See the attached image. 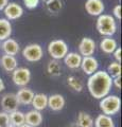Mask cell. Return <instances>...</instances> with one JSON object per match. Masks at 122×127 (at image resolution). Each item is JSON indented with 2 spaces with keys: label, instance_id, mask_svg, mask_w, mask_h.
<instances>
[{
  "label": "cell",
  "instance_id": "8fae6325",
  "mask_svg": "<svg viewBox=\"0 0 122 127\" xmlns=\"http://www.w3.org/2000/svg\"><path fill=\"white\" fill-rule=\"evenodd\" d=\"M81 68L83 70V72L87 75H91L94 72L98 71L99 68V64L98 61L93 56H86V57H82V62H81Z\"/></svg>",
  "mask_w": 122,
  "mask_h": 127
},
{
  "label": "cell",
  "instance_id": "52a82bcc",
  "mask_svg": "<svg viewBox=\"0 0 122 127\" xmlns=\"http://www.w3.org/2000/svg\"><path fill=\"white\" fill-rule=\"evenodd\" d=\"M0 104L4 112L6 113H11L15 110H18V106L19 103L16 98L15 93H5L4 95H2Z\"/></svg>",
  "mask_w": 122,
  "mask_h": 127
},
{
  "label": "cell",
  "instance_id": "ac0fdd59",
  "mask_svg": "<svg viewBox=\"0 0 122 127\" xmlns=\"http://www.w3.org/2000/svg\"><path fill=\"white\" fill-rule=\"evenodd\" d=\"M118 48L117 41L112 37H105L100 42V49L106 54H113L114 51Z\"/></svg>",
  "mask_w": 122,
  "mask_h": 127
},
{
  "label": "cell",
  "instance_id": "ba28073f",
  "mask_svg": "<svg viewBox=\"0 0 122 127\" xmlns=\"http://www.w3.org/2000/svg\"><path fill=\"white\" fill-rule=\"evenodd\" d=\"M94 51H96V42L93 39L89 37H84L79 43V54L82 57L92 56Z\"/></svg>",
  "mask_w": 122,
  "mask_h": 127
},
{
  "label": "cell",
  "instance_id": "9c48e42d",
  "mask_svg": "<svg viewBox=\"0 0 122 127\" xmlns=\"http://www.w3.org/2000/svg\"><path fill=\"white\" fill-rule=\"evenodd\" d=\"M4 15L7 20H15L20 18L23 14V9L16 2H10L4 7Z\"/></svg>",
  "mask_w": 122,
  "mask_h": 127
},
{
  "label": "cell",
  "instance_id": "4fadbf2b",
  "mask_svg": "<svg viewBox=\"0 0 122 127\" xmlns=\"http://www.w3.org/2000/svg\"><path fill=\"white\" fill-rule=\"evenodd\" d=\"M26 124L30 125L31 127H38L42 123V114L41 111L37 110H30L27 113H25Z\"/></svg>",
  "mask_w": 122,
  "mask_h": 127
},
{
  "label": "cell",
  "instance_id": "7a4b0ae2",
  "mask_svg": "<svg viewBox=\"0 0 122 127\" xmlns=\"http://www.w3.org/2000/svg\"><path fill=\"white\" fill-rule=\"evenodd\" d=\"M96 28L101 35L105 37H112L117 31V23L112 15L102 14L98 16Z\"/></svg>",
  "mask_w": 122,
  "mask_h": 127
},
{
  "label": "cell",
  "instance_id": "d6986e66",
  "mask_svg": "<svg viewBox=\"0 0 122 127\" xmlns=\"http://www.w3.org/2000/svg\"><path fill=\"white\" fill-rule=\"evenodd\" d=\"M2 68L4 69L6 72H13V71L17 68V59L15 56H11V55H2L1 59H0Z\"/></svg>",
  "mask_w": 122,
  "mask_h": 127
},
{
  "label": "cell",
  "instance_id": "83f0119b",
  "mask_svg": "<svg viewBox=\"0 0 122 127\" xmlns=\"http://www.w3.org/2000/svg\"><path fill=\"white\" fill-rule=\"evenodd\" d=\"M7 124H10V119H9V113L1 111L0 112V127H3Z\"/></svg>",
  "mask_w": 122,
  "mask_h": 127
},
{
  "label": "cell",
  "instance_id": "d4e9b609",
  "mask_svg": "<svg viewBox=\"0 0 122 127\" xmlns=\"http://www.w3.org/2000/svg\"><path fill=\"white\" fill-rule=\"evenodd\" d=\"M108 75L112 78L117 77V76H121V64L118 62H113L108 65L107 67V71Z\"/></svg>",
  "mask_w": 122,
  "mask_h": 127
},
{
  "label": "cell",
  "instance_id": "4316f807",
  "mask_svg": "<svg viewBox=\"0 0 122 127\" xmlns=\"http://www.w3.org/2000/svg\"><path fill=\"white\" fill-rule=\"evenodd\" d=\"M46 6L50 13H57L62 10V1L61 0H48L46 1Z\"/></svg>",
  "mask_w": 122,
  "mask_h": 127
},
{
  "label": "cell",
  "instance_id": "74e56055",
  "mask_svg": "<svg viewBox=\"0 0 122 127\" xmlns=\"http://www.w3.org/2000/svg\"><path fill=\"white\" fill-rule=\"evenodd\" d=\"M0 49H1V43H0Z\"/></svg>",
  "mask_w": 122,
  "mask_h": 127
},
{
  "label": "cell",
  "instance_id": "8d00e7d4",
  "mask_svg": "<svg viewBox=\"0 0 122 127\" xmlns=\"http://www.w3.org/2000/svg\"><path fill=\"white\" fill-rule=\"evenodd\" d=\"M3 127H14L13 125H11V124H7V125H5V126H3Z\"/></svg>",
  "mask_w": 122,
  "mask_h": 127
},
{
  "label": "cell",
  "instance_id": "e0dca14e",
  "mask_svg": "<svg viewBox=\"0 0 122 127\" xmlns=\"http://www.w3.org/2000/svg\"><path fill=\"white\" fill-rule=\"evenodd\" d=\"M31 105L34 107L35 110L41 111L48 107V95L45 93H36L34 94Z\"/></svg>",
  "mask_w": 122,
  "mask_h": 127
},
{
  "label": "cell",
  "instance_id": "9a60e30c",
  "mask_svg": "<svg viewBox=\"0 0 122 127\" xmlns=\"http://www.w3.org/2000/svg\"><path fill=\"white\" fill-rule=\"evenodd\" d=\"M1 48L5 55L15 56L19 52V43L13 38H7L1 43Z\"/></svg>",
  "mask_w": 122,
  "mask_h": 127
},
{
  "label": "cell",
  "instance_id": "e575fe53",
  "mask_svg": "<svg viewBox=\"0 0 122 127\" xmlns=\"http://www.w3.org/2000/svg\"><path fill=\"white\" fill-rule=\"evenodd\" d=\"M69 127H79V126L77 125V123H72V124H70Z\"/></svg>",
  "mask_w": 122,
  "mask_h": 127
},
{
  "label": "cell",
  "instance_id": "44dd1931",
  "mask_svg": "<svg viewBox=\"0 0 122 127\" xmlns=\"http://www.w3.org/2000/svg\"><path fill=\"white\" fill-rule=\"evenodd\" d=\"M77 125L79 127H93V119L85 111H80L77 117Z\"/></svg>",
  "mask_w": 122,
  "mask_h": 127
},
{
  "label": "cell",
  "instance_id": "836d02e7",
  "mask_svg": "<svg viewBox=\"0 0 122 127\" xmlns=\"http://www.w3.org/2000/svg\"><path fill=\"white\" fill-rule=\"evenodd\" d=\"M4 88H5V85H4V83H3L2 78L0 77V92H1V91H3V90H4Z\"/></svg>",
  "mask_w": 122,
  "mask_h": 127
},
{
  "label": "cell",
  "instance_id": "6da1fadb",
  "mask_svg": "<svg viewBox=\"0 0 122 127\" xmlns=\"http://www.w3.org/2000/svg\"><path fill=\"white\" fill-rule=\"evenodd\" d=\"M113 87V78L109 76L106 71L100 70L89 75L87 81V88L91 96L101 100L104 96L109 94Z\"/></svg>",
  "mask_w": 122,
  "mask_h": 127
},
{
  "label": "cell",
  "instance_id": "f546056e",
  "mask_svg": "<svg viewBox=\"0 0 122 127\" xmlns=\"http://www.w3.org/2000/svg\"><path fill=\"white\" fill-rule=\"evenodd\" d=\"M113 14L117 19H121V4H117L113 10ZM114 17V18H115Z\"/></svg>",
  "mask_w": 122,
  "mask_h": 127
},
{
  "label": "cell",
  "instance_id": "cb8c5ba5",
  "mask_svg": "<svg viewBox=\"0 0 122 127\" xmlns=\"http://www.w3.org/2000/svg\"><path fill=\"white\" fill-rule=\"evenodd\" d=\"M47 72H48L49 75L53 77H57L61 75V66L60 64H58L57 61H54L52 59L51 62L48 63V65H47Z\"/></svg>",
  "mask_w": 122,
  "mask_h": 127
},
{
  "label": "cell",
  "instance_id": "ffe728a7",
  "mask_svg": "<svg viewBox=\"0 0 122 127\" xmlns=\"http://www.w3.org/2000/svg\"><path fill=\"white\" fill-rule=\"evenodd\" d=\"M12 34V25L6 18H0V41L10 38Z\"/></svg>",
  "mask_w": 122,
  "mask_h": 127
},
{
  "label": "cell",
  "instance_id": "7402d4cb",
  "mask_svg": "<svg viewBox=\"0 0 122 127\" xmlns=\"http://www.w3.org/2000/svg\"><path fill=\"white\" fill-rule=\"evenodd\" d=\"M93 126L94 127H115V122L113 118L106 114H99L96 120H93Z\"/></svg>",
  "mask_w": 122,
  "mask_h": 127
},
{
  "label": "cell",
  "instance_id": "f35d334b",
  "mask_svg": "<svg viewBox=\"0 0 122 127\" xmlns=\"http://www.w3.org/2000/svg\"><path fill=\"white\" fill-rule=\"evenodd\" d=\"M44 1H48V0H44Z\"/></svg>",
  "mask_w": 122,
  "mask_h": 127
},
{
  "label": "cell",
  "instance_id": "8992f818",
  "mask_svg": "<svg viewBox=\"0 0 122 127\" xmlns=\"http://www.w3.org/2000/svg\"><path fill=\"white\" fill-rule=\"evenodd\" d=\"M12 81L16 86H27L31 81V71L26 67H17L12 72Z\"/></svg>",
  "mask_w": 122,
  "mask_h": 127
},
{
  "label": "cell",
  "instance_id": "d6a6232c",
  "mask_svg": "<svg viewBox=\"0 0 122 127\" xmlns=\"http://www.w3.org/2000/svg\"><path fill=\"white\" fill-rule=\"evenodd\" d=\"M9 3V0H0V11L4 10V7L7 5Z\"/></svg>",
  "mask_w": 122,
  "mask_h": 127
},
{
  "label": "cell",
  "instance_id": "4dcf8cb0",
  "mask_svg": "<svg viewBox=\"0 0 122 127\" xmlns=\"http://www.w3.org/2000/svg\"><path fill=\"white\" fill-rule=\"evenodd\" d=\"M121 52H122V50H121V48H117V49L114 51V57H115V59L118 62V63H121Z\"/></svg>",
  "mask_w": 122,
  "mask_h": 127
},
{
  "label": "cell",
  "instance_id": "3957f363",
  "mask_svg": "<svg viewBox=\"0 0 122 127\" xmlns=\"http://www.w3.org/2000/svg\"><path fill=\"white\" fill-rule=\"evenodd\" d=\"M100 109L103 114L106 116H115L120 111L121 108V100L117 95H106L100 100Z\"/></svg>",
  "mask_w": 122,
  "mask_h": 127
},
{
  "label": "cell",
  "instance_id": "f1b7e54d",
  "mask_svg": "<svg viewBox=\"0 0 122 127\" xmlns=\"http://www.w3.org/2000/svg\"><path fill=\"white\" fill-rule=\"evenodd\" d=\"M23 4L26 5L27 9L33 10L39 4V0H23Z\"/></svg>",
  "mask_w": 122,
  "mask_h": 127
},
{
  "label": "cell",
  "instance_id": "1f68e13d",
  "mask_svg": "<svg viewBox=\"0 0 122 127\" xmlns=\"http://www.w3.org/2000/svg\"><path fill=\"white\" fill-rule=\"evenodd\" d=\"M113 85L117 89H121V76H117L113 78Z\"/></svg>",
  "mask_w": 122,
  "mask_h": 127
},
{
  "label": "cell",
  "instance_id": "30bf717a",
  "mask_svg": "<svg viewBox=\"0 0 122 127\" xmlns=\"http://www.w3.org/2000/svg\"><path fill=\"white\" fill-rule=\"evenodd\" d=\"M104 3L102 0H86L85 10L91 16H100L104 12Z\"/></svg>",
  "mask_w": 122,
  "mask_h": 127
},
{
  "label": "cell",
  "instance_id": "603a6c76",
  "mask_svg": "<svg viewBox=\"0 0 122 127\" xmlns=\"http://www.w3.org/2000/svg\"><path fill=\"white\" fill-rule=\"evenodd\" d=\"M9 119H10V124L13 125L14 127H19L26 123L25 113L20 110H15L13 112L9 113Z\"/></svg>",
  "mask_w": 122,
  "mask_h": 127
},
{
  "label": "cell",
  "instance_id": "5bb4252c",
  "mask_svg": "<svg viewBox=\"0 0 122 127\" xmlns=\"http://www.w3.org/2000/svg\"><path fill=\"white\" fill-rule=\"evenodd\" d=\"M66 101L61 94H52L48 96V107L53 111H60L65 107Z\"/></svg>",
  "mask_w": 122,
  "mask_h": 127
},
{
  "label": "cell",
  "instance_id": "484cf974",
  "mask_svg": "<svg viewBox=\"0 0 122 127\" xmlns=\"http://www.w3.org/2000/svg\"><path fill=\"white\" fill-rule=\"evenodd\" d=\"M67 84L69 85L70 88H72L77 92H81L83 90V83L76 76H69L67 78Z\"/></svg>",
  "mask_w": 122,
  "mask_h": 127
},
{
  "label": "cell",
  "instance_id": "d590c367",
  "mask_svg": "<svg viewBox=\"0 0 122 127\" xmlns=\"http://www.w3.org/2000/svg\"><path fill=\"white\" fill-rule=\"evenodd\" d=\"M19 127H31L30 125H28V124H26V123H25V124H22L21 126H19Z\"/></svg>",
  "mask_w": 122,
  "mask_h": 127
},
{
  "label": "cell",
  "instance_id": "5b68a950",
  "mask_svg": "<svg viewBox=\"0 0 122 127\" xmlns=\"http://www.w3.org/2000/svg\"><path fill=\"white\" fill-rule=\"evenodd\" d=\"M42 55H44V51L41 46L38 43H30L22 50L23 58L30 63L39 62L42 58Z\"/></svg>",
  "mask_w": 122,
  "mask_h": 127
},
{
  "label": "cell",
  "instance_id": "7c38bea8",
  "mask_svg": "<svg viewBox=\"0 0 122 127\" xmlns=\"http://www.w3.org/2000/svg\"><path fill=\"white\" fill-rule=\"evenodd\" d=\"M34 92L29 88H26V87H22L21 89H19L15 95H16V98L19 103V105H31L32 100L34 97Z\"/></svg>",
  "mask_w": 122,
  "mask_h": 127
},
{
  "label": "cell",
  "instance_id": "2e32d148",
  "mask_svg": "<svg viewBox=\"0 0 122 127\" xmlns=\"http://www.w3.org/2000/svg\"><path fill=\"white\" fill-rule=\"evenodd\" d=\"M63 59H64L65 65L68 67L69 69H78V68H80L81 67L82 56L78 52H69V53H67V55Z\"/></svg>",
  "mask_w": 122,
  "mask_h": 127
},
{
  "label": "cell",
  "instance_id": "277c9868",
  "mask_svg": "<svg viewBox=\"0 0 122 127\" xmlns=\"http://www.w3.org/2000/svg\"><path fill=\"white\" fill-rule=\"evenodd\" d=\"M48 53L54 61L63 59L68 53V46L63 39H54L49 42Z\"/></svg>",
  "mask_w": 122,
  "mask_h": 127
}]
</instances>
